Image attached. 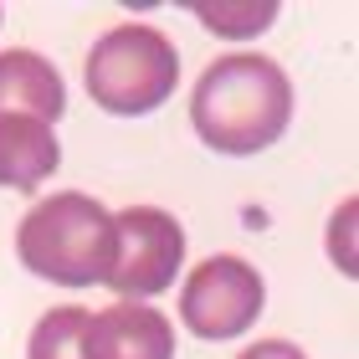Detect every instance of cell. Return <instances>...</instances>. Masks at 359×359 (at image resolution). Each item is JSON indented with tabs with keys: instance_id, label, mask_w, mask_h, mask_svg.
Instances as JSON below:
<instances>
[{
	"instance_id": "cell-1",
	"label": "cell",
	"mask_w": 359,
	"mask_h": 359,
	"mask_svg": "<svg viewBox=\"0 0 359 359\" xmlns=\"http://www.w3.org/2000/svg\"><path fill=\"white\" fill-rule=\"evenodd\" d=\"M292 123V77L262 52L216 57L190 93V128L205 149L247 159L272 149Z\"/></svg>"
},
{
	"instance_id": "cell-2",
	"label": "cell",
	"mask_w": 359,
	"mask_h": 359,
	"mask_svg": "<svg viewBox=\"0 0 359 359\" xmlns=\"http://www.w3.org/2000/svg\"><path fill=\"white\" fill-rule=\"evenodd\" d=\"M15 257L31 277L57 287L103 283L113 257V210L83 190L46 195L15 226Z\"/></svg>"
},
{
	"instance_id": "cell-3",
	"label": "cell",
	"mask_w": 359,
	"mask_h": 359,
	"mask_svg": "<svg viewBox=\"0 0 359 359\" xmlns=\"http://www.w3.org/2000/svg\"><path fill=\"white\" fill-rule=\"evenodd\" d=\"M88 97L113 118H144L165 108L180 88V52L149 21H118L93 41L83 62Z\"/></svg>"
},
{
	"instance_id": "cell-4",
	"label": "cell",
	"mask_w": 359,
	"mask_h": 359,
	"mask_svg": "<svg viewBox=\"0 0 359 359\" xmlns=\"http://www.w3.org/2000/svg\"><path fill=\"white\" fill-rule=\"evenodd\" d=\"M267 308V283L247 257L216 252L195 262L180 283V323L205 339V344H231L262 318Z\"/></svg>"
},
{
	"instance_id": "cell-5",
	"label": "cell",
	"mask_w": 359,
	"mask_h": 359,
	"mask_svg": "<svg viewBox=\"0 0 359 359\" xmlns=\"http://www.w3.org/2000/svg\"><path fill=\"white\" fill-rule=\"evenodd\" d=\"M185 267V226L159 205H123L113 210V257L103 283L123 303H149L175 287Z\"/></svg>"
},
{
	"instance_id": "cell-6",
	"label": "cell",
	"mask_w": 359,
	"mask_h": 359,
	"mask_svg": "<svg viewBox=\"0 0 359 359\" xmlns=\"http://www.w3.org/2000/svg\"><path fill=\"white\" fill-rule=\"evenodd\" d=\"M88 359H175V323L149 303H108L88 313Z\"/></svg>"
},
{
	"instance_id": "cell-7",
	"label": "cell",
	"mask_w": 359,
	"mask_h": 359,
	"mask_svg": "<svg viewBox=\"0 0 359 359\" xmlns=\"http://www.w3.org/2000/svg\"><path fill=\"white\" fill-rule=\"evenodd\" d=\"M0 113H26V118L52 123L67 113V83L62 72L31 46H11L0 52Z\"/></svg>"
},
{
	"instance_id": "cell-8",
	"label": "cell",
	"mask_w": 359,
	"mask_h": 359,
	"mask_svg": "<svg viewBox=\"0 0 359 359\" xmlns=\"http://www.w3.org/2000/svg\"><path fill=\"white\" fill-rule=\"evenodd\" d=\"M62 165L57 128L26 113H0V190H41Z\"/></svg>"
},
{
	"instance_id": "cell-9",
	"label": "cell",
	"mask_w": 359,
	"mask_h": 359,
	"mask_svg": "<svg viewBox=\"0 0 359 359\" xmlns=\"http://www.w3.org/2000/svg\"><path fill=\"white\" fill-rule=\"evenodd\" d=\"M190 15H195L205 31L226 36V41H247V36L272 31L277 15H283V6H277V0H241V6H226V0H195Z\"/></svg>"
},
{
	"instance_id": "cell-10",
	"label": "cell",
	"mask_w": 359,
	"mask_h": 359,
	"mask_svg": "<svg viewBox=\"0 0 359 359\" xmlns=\"http://www.w3.org/2000/svg\"><path fill=\"white\" fill-rule=\"evenodd\" d=\"M88 313L93 308H52L36 318V329L26 339V359H88L83 354V334H88Z\"/></svg>"
},
{
	"instance_id": "cell-11",
	"label": "cell",
	"mask_w": 359,
	"mask_h": 359,
	"mask_svg": "<svg viewBox=\"0 0 359 359\" xmlns=\"http://www.w3.org/2000/svg\"><path fill=\"white\" fill-rule=\"evenodd\" d=\"M354 216H359V201L349 195L344 205L329 216V262L344 272V277H359V252H354Z\"/></svg>"
},
{
	"instance_id": "cell-12",
	"label": "cell",
	"mask_w": 359,
	"mask_h": 359,
	"mask_svg": "<svg viewBox=\"0 0 359 359\" xmlns=\"http://www.w3.org/2000/svg\"><path fill=\"white\" fill-rule=\"evenodd\" d=\"M236 359H308V354L292 344V339H257V344L241 349Z\"/></svg>"
},
{
	"instance_id": "cell-13",
	"label": "cell",
	"mask_w": 359,
	"mask_h": 359,
	"mask_svg": "<svg viewBox=\"0 0 359 359\" xmlns=\"http://www.w3.org/2000/svg\"><path fill=\"white\" fill-rule=\"evenodd\" d=\"M0 15H6V11H0Z\"/></svg>"
}]
</instances>
